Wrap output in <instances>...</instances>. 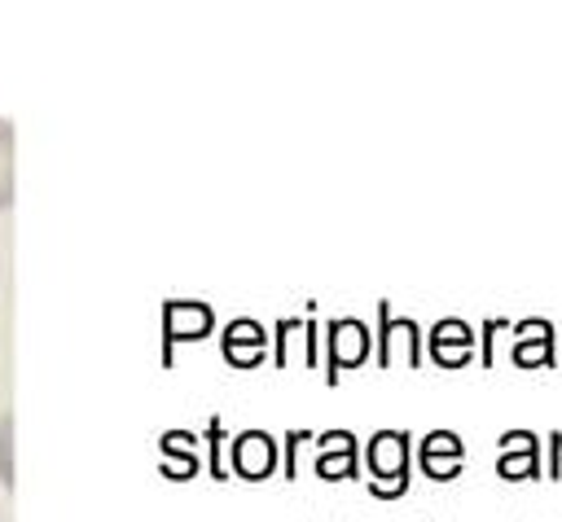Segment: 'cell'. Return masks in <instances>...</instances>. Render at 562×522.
Wrapping results in <instances>:
<instances>
[{"label":"cell","mask_w":562,"mask_h":522,"mask_svg":"<svg viewBox=\"0 0 562 522\" xmlns=\"http://www.w3.org/2000/svg\"><path fill=\"white\" fill-rule=\"evenodd\" d=\"M430 360L443 364V368H461L474 360V329L457 316H443L435 329H430Z\"/></svg>","instance_id":"6"},{"label":"cell","mask_w":562,"mask_h":522,"mask_svg":"<svg viewBox=\"0 0 562 522\" xmlns=\"http://www.w3.org/2000/svg\"><path fill=\"white\" fill-rule=\"evenodd\" d=\"M13 206V123L0 118V211Z\"/></svg>","instance_id":"12"},{"label":"cell","mask_w":562,"mask_h":522,"mask_svg":"<svg viewBox=\"0 0 562 522\" xmlns=\"http://www.w3.org/2000/svg\"><path fill=\"white\" fill-rule=\"evenodd\" d=\"M522 443H536V434H531V430H505L496 447H501V452H509V447H522Z\"/></svg>","instance_id":"14"},{"label":"cell","mask_w":562,"mask_h":522,"mask_svg":"<svg viewBox=\"0 0 562 522\" xmlns=\"http://www.w3.org/2000/svg\"><path fill=\"white\" fill-rule=\"evenodd\" d=\"M162 456H171V461H162L158 469L167 474V478H193L198 474V439L189 434V430H171V434H162Z\"/></svg>","instance_id":"10"},{"label":"cell","mask_w":562,"mask_h":522,"mask_svg":"<svg viewBox=\"0 0 562 522\" xmlns=\"http://www.w3.org/2000/svg\"><path fill=\"white\" fill-rule=\"evenodd\" d=\"M558 364H562V351H558Z\"/></svg>","instance_id":"15"},{"label":"cell","mask_w":562,"mask_h":522,"mask_svg":"<svg viewBox=\"0 0 562 522\" xmlns=\"http://www.w3.org/2000/svg\"><path fill=\"white\" fill-rule=\"evenodd\" d=\"M277 469V443L263 430H246L233 439V474L246 483H263Z\"/></svg>","instance_id":"5"},{"label":"cell","mask_w":562,"mask_h":522,"mask_svg":"<svg viewBox=\"0 0 562 522\" xmlns=\"http://www.w3.org/2000/svg\"><path fill=\"white\" fill-rule=\"evenodd\" d=\"M316 443H321V456H316V474L321 478L334 483V478H356L360 474V465H356V439L347 430H329Z\"/></svg>","instance_id":"9"},{"label":"cell","mask_w":562,"mask_h":522,"mask_svg":"<svg viewBox=\"0 0 562 522\" xmlns=\"http://www.w3.org/2000/svg\"><path fill=\"white\" fill-rule=\"evenodd\" d=\"M211 325H215V316H211L206 303H180V298L162 303V360H171V347H176L180 338H184V342L206 338Z\"/></svg>","instance_id":"3"},{"label":"cell","mask_w":562,"mask_h":522,"mask_svg":"<svg viewBox=\"0 0 562 522\" xmlns=\"http://www.w3.org/2000/svg\"><path fill=\"white\" fill-rule=\"evenodd\" d=\"M417 465H422L426 478L448 483V478L461 474V465H465V447H461V439H457L452 430H430V434L422 439V447H417Z\"/></svg>","instance_id":"4"},{"label":"cell","mask_w":562,"mask_h":522,"mask_svg":"<svg viewBox=\"0 0 562 522\" xmlns=\"http://www.w3.org/2000/svg\"><path fill=\"white\" fill-rule=\"evenodd\" d=\"M496 474L509 478V483H522V478H540L544 474V461H540V439L536 443H522V447H509L496 456Z\"/></svg>","instance_id":"11"},{"label":"cell","mask_w":562,"mask_h":522,"mask_svg":"<svg viewBox=\"0 0 562 522\" xmlns=\"http://www.w3.org/2000/svg\"><path fill=\"white\" fill-rule=\"evenodd\" d=\"M263 355H268V333L259 320L241 316L224 329V360L233 368H255V364H263Z\"/></svg>","instance_id":"8"},{"label":"cell","mask_w":562,"mask_h":522,"mask_svg":"<svg viewBox=\"0 0 562 522\" xmlns=\"http://www.w3.org/2000/svg\"><path fill=\"white\" fill-rule=\"evenodd\" d=\"M0 487H13V417L0 412Z\"/></svg>","instance_id":"13"},{"label":"cell","mask_w":562,"mask_h":522,"mask_svg":"<svg viewBox=\"0 0 562 522\" xmlns=\"http://www.w3.org/2000/svg\"><path fill=\"white\" fill-rule=\"evenodd\" d=\"M329 382H338V368H360L369 360V325L360 316H334L329 320Z\"/></svg>","instance_id":"2"},{"label":"cell","mask_w":562,"mask_h":522,"mask_svg":"<svg viewBox=\"0 0 562 522\" xmlns=\"http://www.w3.org/2000/svg\"><path fill=\"white\" fill-rule=\"evenodd\" d=\"M518 342H514V364L518 368H553L558 364V347H553V325L544 316H531V320H518Z\"/></svg>","instance_id":"7"},{"label":"cell","mask_w":562,"mask_h":522,"mask_svg":"<svg viewBox=\"0 0 562 522\" xmlns=\"http://www.w3.org/2000/svg\"><path fill=\"white\" fill-rule=\"evenodd\" d=\"M364 465H369V496L378 500H395L408 491V469H413V447L404 430H378L364 447Z\"/></svg>","instance_id":"1"}]
</instances>
